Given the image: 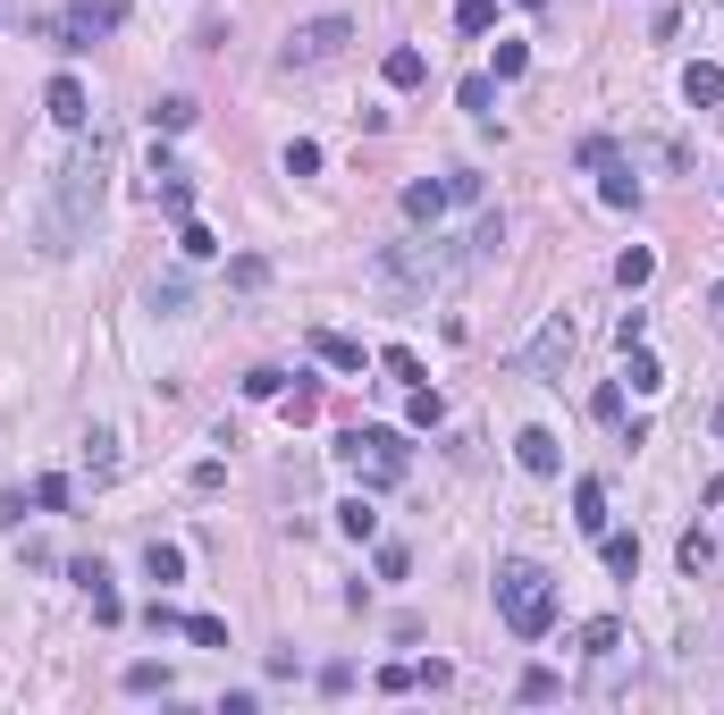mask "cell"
Listing matches in <instances>:
<instances>
[{
	"label": "cell",
	"instance_id": "obj_1",
	"mask_svg": "<svg viewBox=\"0 0 724 715\" xmlns=\"http://www.w3.org/2000/svg\"><path fill=\"white\" fill-rule=\"evenodd\" d=\"M101 194H110V135L94 127V144L68 151V169H59V186H51V227H42V253H68V245H77L85 227H94Z\"/></svg>",
	"mask_w": 724,
	"mask_h": 715
},
{
	"label": "cell",
	"instance_id": "obj_2",
	"mask_svg": "<svg viewBox=\"0 0 724 715\" xmlns=\"http://www.w3.org/2000/svg\"><path fill=\"white\" fill-rule=\"evenodd\" d=\"M497 615H506V631L515 640H548V623H556V581L539 565H497Z\"/></svg>",
	"mask_w": 724,
	"mask_h": 715
},
{
	"label": "cell",
	"instance_id": "obj_3",
	"mask_svg": "<svg viewBox=\"0 0 724 715\" xmlns=\"http://www.w3.org/2000/svg\"><path fill=\"white\" fill-rule=\"evenodd\" d=\"M337 463H345V471H362L371 489H397V480H404V430H380V421H362V430H345V438H337Z\"/></svg>",
	"mask_w": 724,
	"mask_h": 715
},
{
	"label": "cell",
	"instance_id": "obj_4",
	"mask_svg": "<svg viewBox=\"0 0 724 715\" xmlns=\"http://www.w3.org/2000/svg\"><path fill=\"white\" fill-rule=\"evenodd\" d=\"M345 42H354V26H345V18H312V26H295V35H286L278 68H286V76H295V68H329Z\"/></svg>",
	"mask_w": 724,
	"mask_h": 715
},
{
	"label": "cell",
	"instance_id": "obj_5",
	"mask_svg": "<svg viewBox=\"0 0 724 715\" xmlns=\"http://www.w3.org/2000/svg\"><path fill=\"white\" fill-rule=\"evenodd\" d=\"M118 18H127V0H77V9H68L51 35H59V51H94V42L110 35Z\"/></svg>",
	"mask_w": 724,
	"mask_h": 715
},
{
	"label": "cell",
	"instance_id": "obj_6",
	"mask_svg": "<svg viewBox=\"0 0 724 715\" xmlns=\"http://www.w3.org/2000/svg\"><path fill=\"white\" fill-rule=\"evenodd\" d=\"M565 362H573V321L556 312L548 329L531 337V379H548V388H565Z\"/></svg>",
	"mask_w": 724,
	"mask_h": 715
},
{
	"label": "cell",
	"instance_id": "obj_7",
	"mask_svg": "<svg viewBox=\"0 0 724 715\" xmlns=\"http://www.w3.org/2000/svg\"><path fill=\"white\" fill-rule=\"evenodd\" d=\"M515 463L531 471V480H556V471H565V447H556V430H522V438H515Z\"/></svg>",
	"mask_w": 724,
	"mask_h": 715
},
{
	"label": "cell",
	"instance_id": "obj_8",
	"mask_svg": "<svg viewBox=\"0 0 724 715\" xmlns=\"http://www.w3.org/2000/svg\"><path fill=\"white\" fill-rule=\"evenodd\" d=\"M68 581L94 598V623H118V615H127V606H118V589H110V572H101L94 556H85V565H68Z\"/></svg>",
	"mask_w": 724,
	"mask_h": 715
},
{
	"label": "cell",
	"instance_id": "obj_9",
	"mask_svg": "<svg viewBox=\"0 0 724 715\" xmlns=\"http://www.w3.org/2000/svg\"><path fill=\"white\" fill-rule=\"evenodd\" d=\"M51 118H59L68 135H85V118H94V101H85V85H77V76H51Z\"/></svg>",
	"mask_w": 724,
	"mask_h": 715
},
{
	"label": "cell",
	"instance_id": "obj_10",
	"mask_svg": "<svg viewBox=\"0 0 724 715\" xmlns=\"http://www.w3.org/2000/svg\"><path fill=\"white\" fill-rule=\"evenodd\" d=\"M683 101H691V110H716V101H724V68H716V59H691V68H683Z\"/></svg>",
	"mask_w": 724,
	"mask_h": 715
},
{
	"label": "cell",
	"instance_id": "obj_11",
	"mask_svg": "<svg viewBox=\"0 0 724 715\" xmlns=\"http://www.w3.org/2000/svg\"><path fill=\"white\" fill-rule=\"evenodd\" d=\"M439 210H447V177H439V186H430V177L404 186V219H413V227H439Z\"/></svg>",
	"mask_w": 724,
	"mask_h": 715
},
{
	"label": "cell",
	"instance_id": "obj_12",
	"mask_svg": "<svg viewBox=\"0 0 724 715\" xmlns=\"http://www.w3.org/2000/svg\"><path fill=\"white\" fill-rule=\"evenodd\" d=\"M598 556H607L615 581H632V572H640V539H632V530H598Z\"/></svg>",
	"mask_w": 724,
	"mask_h": 715
},
{
	"label": "cell",
	"instance_id": "obj_13",
	"mask_svg": "<svg viewBox=\"0 0 724 715\" xmlns=\"http://www.w3.org/2000/svg\"><path fill=\"white\" fill-rule=\"evenodd\" d=\"M624 379H632V395H657L666 388V362L648 354V345H624Z\"/></svg>",
	"mask_w": 724,
	"mask_h": 715
},
{
	"label": "cell",
	"instance_id": "obj_14",
	"mask_svg": "<svg viewBox=\"0 0 724 715\" xmlns=\"http://www.w3.org/2000/svg\"><path fill=\"white\" fill-rule=\"evenodd\" d=\"M598 203H607V210H632V203H640V177H632L624 160H607V169H598Z\"/></svg>",
	"mask_w": 724,
	"mask_h": 715
},
{
	"label": "cell",
	"instance_id": "obj_15",
	"mask_svg": "<svg viewBox=\"0 0 724 715\" xmlns=\"http://www.w3.org/2000/svg\"><path fill=\"white\" fill-rule=\"evenodd\" d=\"M648 278H657V253H648V245H624V253H615V286H624V295H640Z\"/></svg>",
	"mask_w": 724,
	"mask_h": 715
},
{
	"label": "cell",
	"instance_id": "obj_16",
	"mask_svg": "<svg viewBox=\"0 0 724 715\" xmlns=\"http://www.w3.org/2000/svg\"><path fill=\"white\" fill-rule=\"evenodd\" d=\"M573 648H581V657H615V648H624V623H615V615L581 623V631H573Z\"/></svg>",
	"mask_w": 724,
	"mask_h": 715
},
{
	"label": "cell",
	"instance_id": "obj_17",
	"mask_svg": "<svg viewBox=\"0 0 724 715\" xmlns=\"http://www.w3.org/2000/svg\"><path fill=\"white\" fill-rule=\"evenodd\" d=\"M573 522L590 530V539L607 530V489H598V480H573Z\"/></svg>",
	"mask_w": 724,
	"mask_h": 715
},
{
	"label": "cell",
	"instance_id": "obj_18",
	"mask_svg": "<svg viewBox=\"0 0 724 715\" xmlns=\"http://www.w3.org/2000/svg\"><path fill=\"white\" fill-rule=\"evenodd\" d=\"M144 572H153L160 589H169V581H186V547H177V539H153V547H144Z\"/></svg>",
	"mask_w": 724,
	"mask_h": 715
},
{
	"label": "cell",
	"instance_id": "obj_19",
	"mask_svg": "<svg viewBox=\"0 0 724 715\" xmlns=\"http://www.w3.org/2000/svg\"><path fill=\"white\" fill-rule=\"evenodd\" d=\"M312 354H321L329 371H362V345H354V337H337V329H312Z\"/></svg>",
	"mask_w": 724,
	"mask_h": 715
},
{
	"label": "cell",
	"instance_id": "obj_20",
	"mask_svg": "<svg viewBox=\"0 0 724 715\" xmlns=\"http://www.w3.org/2000/svg\"><path fill=\"white\" fill-rule=\"evenodd\" d=\"M85 471H94V480H118V430H85Z\"/></svg>",
	"mask_w": 724,
	"mask_h": 715
},
{
	"label": "cell",
	"instance_id": "obj_21",
	"mask_svg": "<svg viewBox=\"0 0 724 715\" xmlns=\"http://www.w3.org/2000/svg\"><path fill=\"white\" fill-rule=\"evenodd\" d=\"M404 421H413V430H439V421H447V395L430 388V379H421V388L404 395Z\"/></svg>",
	"mask_w": 724,
	"mask_h": 715
},
{
	"label": "cell",
	"instance_id": "obj_22",
	"mask_svg": "<svg viewBox=\"0 0 724 715\" xmlns=\"http://www.w3.org/2000/svg\"><path fill=\"white\" fill-rule=\"evenodd\" d=\"M118 682H127L135 698H169V690H177V682H169V665H153V657H144V665H127Z\"/></svg>",
	"mask_w": 724,
	"mask_h": 715
},
{
	"label": "cell",
	"instance_id": "obj_23",
	"mask_svg": "<svg viewBox=\"0 0 724 715\" xmlns=\"http://www.w3.org/2000/svg\"><path fill=\"white\" fill-rule=\"evenodd\" d=\"M194 118H203V110H194L186 94H160V101H153V127H160V135H186Z\"/></svg>",
	"mask_w": 724,
	"mask_h": 715
},
{
	"label": "cell",
	"instance_id": "obj_24",
	"mask_svg": "<svg viewBox=\"0 0 724 715\" xmlns=\"http://www.w3.org/2000/svg\"><path fill=\"white\" fill-rule=\"evenodd\" d=\"M674 565H683L691 581H699V572L716 565V539H707V530H683V547H674Z\"/></svg>",
	"mask_w": 724,
	"mask_h": 715
},
{
	"label": "cell",
	"instance_id": "obj_25",
	"mask_svg": "<svg viewBox=\"0 0 724 715\" xmlns=\"http://www.w3.org/2000/svg\"><path fill=\"white\" fill-rule=\"evenodd\" d=\"M177 253H186V262H211V253H219V236H211V227L186 210V219H177Z\"/></svg>",
	"mask_w": 724,
	"mask_h": 715
},
{
	"label": "cell",
	"instance_id": "obj_26",
	"mask_svg": "<svg viewBox=\"0 0 724 715\" xmlns=\"http://www.w3.org/2000/svg\"><path fill=\"white\" fill-rule=\"evenodd\" d=\"M380 371H388V379H404V388H421V379H430L413 345H380Z\"/></svg>",
	"mask_w": 724,
	"mask_h": 715
},
{
	"label": "cell",
	"instance_id": "obj_27",
	"mask_svg": "<svg viewBox=\"0 0 724 715\" xmlns=\"http://www.w3.org/2000/svg\"><path fill=\"white\" fill-rule=\"evenodd\" d=\"M421 76H430V59H421L413 42H397V51H388V85H421Z\"/></svg>",
	"mask_w": 724,
	"mask_h": 715
},
{
	"label": "cell",
	"instance_id": "obj_28",
	"mask_svg": "<svg viewBox=\"0 0 724 715\" xmlns=\"http://www.w3.org/2000/svg\"><path fill=\"white\" fill-rule=\"evenodd\" d=\"M456 101H463L472 118H489V110H497V76H463V85H456Z\"/></svg>",
	"mask_w": 724,
	"mask_h": 715
},
{
	"label": "cell",
	"instance_id": "obj_29",
	"mask_svg": "<svg viewBox=\"0 0 724 715\" xmlns=\"http://www.w3.org/2000/svg\"><path fill=\"white\" fill-rule=\"evenodd\" d=\"M177 631H186L194 648H228V623H219V615H186Z\"/></svg>",
	"mask_w": 724,
	"mask_h": 715
},
{
	"label": "cell",
	"instance_id": "obj_30",
	"mask_svg": "<svg viewBox=\"0 0 724 715\" xmlns=\"http://www.w3.org/2000/svg\"><path fill=\"white\" fill-rule=\"evenodd\" d=\"M337 530H345V539H371V530H380V513L354 497V506H337Z\"/></svg>",
	"mask_w": 724,
	"mask_h": 715
},
{
	"label": "cell",
	"instance_id": "obj_31",
	"mask_svg": "<svg viewBox=\"0 0 724 715\" xmlns=\"http://www.w3.org/2000/svg\"><path fill=\"white\" fill-rule=\"evenodd\" d=\"M321 169V144H312V135H295V144H286V177H312Z\"/></svg>",
	"mask_w": 724,
	"mask_h": 715
},
{
	"label": "cell",
	"instance_id": "obj_32",
	"mask_svg": "<svg viewBox=\"0 0 724 715\" xmlns=\"http://www.w3.org/2000/svg\"><path fill=\"white\" fill-rule=\"evenodd\" d=\"M515 690H522V698H531V707H539V698H556V690H565V682H556V674H548V665H531V674H522V682H515Z\"/></svg>",
	"mask_w": 724,
	"mask_h": 715
},
{
	"label": "cell",
	"instance_id": "obj_33",
	"mask_svg": "<svg viewBox=\"0 0 724 715\" xmlns=\"http://www.w3.org/2000/svg\"><path fill=\"white\" fill-rule=\"evenodd\" d=\"M262 278H270L262 253H236V262H228V286H262Z\"/></svg>",
	"mask_w": 724,
	"mask_h": 715
},
{
	"label": "cell",
	"instance_id": "obj_34",
	"mask_svg": "<svg viewBox=\"0 0 724 715\" xmlns=\"http://www.w3.org/2000/svg\"><path fill=\"white\" fill-rule=\"evenodd\" d=\"M522 68H531V51H522V42H497V85H515Z\"/></svg>",
	"mask_w": 724,
	"mask_h": 715
},
{
	"label": "cell",
	"instance_id": "obj_35",
	"mask_svg": "<svg viewBox=\"0 0 724 715\" xmlns=\"http://www.w3.org/2000/svg\"><path fill=\"white\" fill-rule=\"evenodd\" d=\"M456 26H463V35H489V26H497V9H489V0H463V9H456Z\"/></svg>",
	"mask_w": 724,
	"mask_h": 715
},
{
	"label": "cell",
	"instance_id": "obj_36",
	"mask_svg": "<svg viewBox=\"0 0 724 715\" xmlns=\"http://www.w3.org/2000/svg\"><path fill=\"white\" fill-rule=\"evenodd\" d=\"M153 312H186V278H153Z\"/></svg>",
	"mask_w": 724,
	"mask_h": 715
},
{
	"label": "cell",
	"instance_id": "obj_37",
	"mask_svg": "<svg viewBox=\"0 0 724 715\" xmlns=\"http://www.w3.org/2000/svg\"><path fill=\"white\" fill-rule=\"evenodd\" d=\"M573 160H581V169H607L615 144H607V135H581V151H573Z\"/></svg>",
	"mask_w": 724,
	"mask_h": 715
},
{
	"label": "cell",
	"instance_id": "obj_38",
	"mask_svg": "<svg viewBox=\"0 0 724 715\" xmlns=\"http://www.w3.org/2000/svg\"><path fill=\"white\" fill-rule=\"evenodd\" d=\"M35 506H42V513L68 506V480H59V471H51V480H35Z\"/></svg>",
	"mask_w": 724,
	"mask_h": 715
},
{
	"label": "cell",
	"instance_id": "obj_39",
	"mask_svg": "<svg viewBox=\"0 0 724 715\" xmlns=\"http://www.w3.org/2000/svg\"><path fill=\"white\" fill-rule=\"evenodd\" d=\"M615 345H648V312H624V321H615Z\"/></svg>",
	"mask_w": 724,
	"mask_h": 715
},
{
	"label": "cell",
	"instance_id": "obj_40",
	"mask_svg": "<svg viewBox=\"0 0 724 715\" xmlns=\"http://www.w3.org/2000/svg\"><path fill=\"white\" fill-rule=\"evenodd\" d=\"M245 395H286V371H245Z\"/></svg>",
	"mask_w": 724,
	"mask_h": 715
},
{
	"label": "cell",
	"instance_id": "obj_41",
	"mask_svg": "<svg viewBox=\"0 0 724 715\" xmlns=\"http://www.w3.org/2000/svg\"><path fill=\"white\" fill-rule=\"evenodd\" d=\"M707 312H716V321H724V286H716V295H707Z\"/></svg>",
	"mask_w": 724,
	"mask_h": 715
},
{
	"label": "cell",
	"instance_id": "obj_42",
	"mask_svg": "<svg viewBox=\"0 0 724 715\" xmlns=\"http://www.w3.org/2000/svg\"><path fill=\"white\" fill-rule=\"evenodd\" d=\"M716 438H724V404H716Z\"/></svg>",
	"mask_w": 724,
	"mask_h": 715
},
{
	"label": "cell",
	"instance_id": "obj_43",
	"mask_svg": "<svg viewBox=\"0 0 724 715\" xmlns=\"http://www.w3.org/2000/svg\"><path fill=\"white\" fill-rule=\"evenodd\" d=\"M522 9H548V0H522Z\"/></svg>",
	"mask_w": 724,
	"mask_h": 715
}]
</instances>
